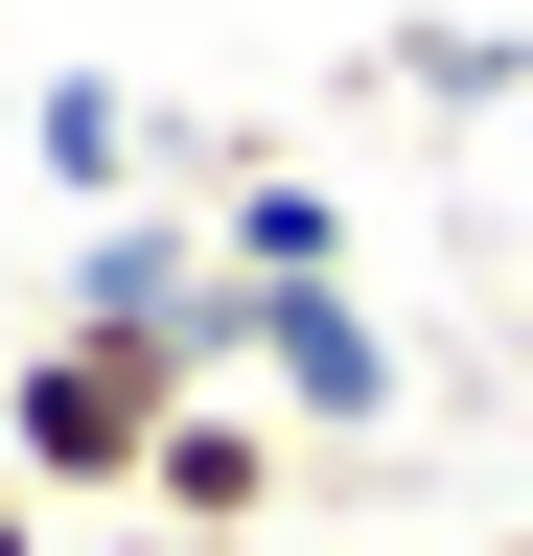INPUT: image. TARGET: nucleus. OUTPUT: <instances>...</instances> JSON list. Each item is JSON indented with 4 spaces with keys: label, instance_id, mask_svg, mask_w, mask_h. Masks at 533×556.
Returning <instances> with one entry per match:
<instances>
[{
    "label": "nucleus",
    "instance_id": "obj_4",
    "mask_svg": "<svg viewBox=\"0 0 533 556\" xmlns=\"http://www.w3.org/2000/svg\"><path fill=\"white\" fill-rule=\"evenodd\" d=\"M0 556H47V486H24V464H0Z\"/></svg>",
    "mask_w": 533,
    "mask_h": 556
},
{
    "label": "nucleus",
    "instance_id": "obj_7",
    "mask_svg": "<svg viewBox=\"0 0 533 556\" xmlns=\"http://www.w3.org/2000/svg\"><path fill=\"white\" fill-rule=\"evenodd\" d=\"M487 556H533V533H487Z\"/></svg>",
    "mask_w": 533,
    "mask_h": 556
},
{
    "label": "nucleus",
    "instance_id": "obj_6",
    "mask_svg": "<svg viewBox=\"0 0 533 556\" xmlns=\"http://www.w3.org/2000/svg\"><path fill=\"white\" fill-rule=\"evenodd\" d=\"M348 556H394V533H348Z\"/></svg>",
    "mask_w": 533,
    "mask_h": 556
},
{
    "label": "nucleus",
    "instance_id": "obj_5",
    "mask_svg": "<svg viewBox=\"0 0 533 556\" xmlns=\"http://www.w3.org/2000/svg\"><path fill=\"white\" fill-rule=\"evenodd\" d=\"M93 556H186V533H93Z\"/></svg>",
    "mask_w": 533,
    "mask_h": 556
},
{
    "label": "nucleus",
    "instance_id": "obj_1",
    "mask_svg": "<svg viewBox=\"0 0 533 556\" xmlns=\"http://www.w3.org/2000/svg\"><path fill=\"white\" fill-rule=\"evenodd\" d=\"M186 394H232L210 325H47L24 371H0V464H24L47 510H116V533H140V464H163Z\"/></svg>",
    "mask_w": 533,
    "mask_h": 556
},
{
    "label": "nucleus",
    "instance_id": "obj_2",
    "mask_svg": "<svg viewBox=\"0 0 533 556\" xmlns=\"http://www.w3.org/2000/svg\"><path fill=\"white\" fill-rule=\"evenodd\" d=\"M279 486H302V417H279V394H186L163 464H140V533H186V556H279Z\"/></svg>",
    "mask_w": 533,
    "mask_h": 556
},
{
    "label": "nucleus",
    "instance_id": "obj_3",
    "mask_svg": "<svg viewBox=\"0 0 533 556\" xmlns=\"http://www.w3.org/2000/svg\"><path fill=\"white\" fill-rule=\"evenodd\" d=\"M210 255H232V278H348V208H325V186H232Z\"/></svg>",
    "mask_w": 533,
    "mask_h": 556
}]
</instances>
